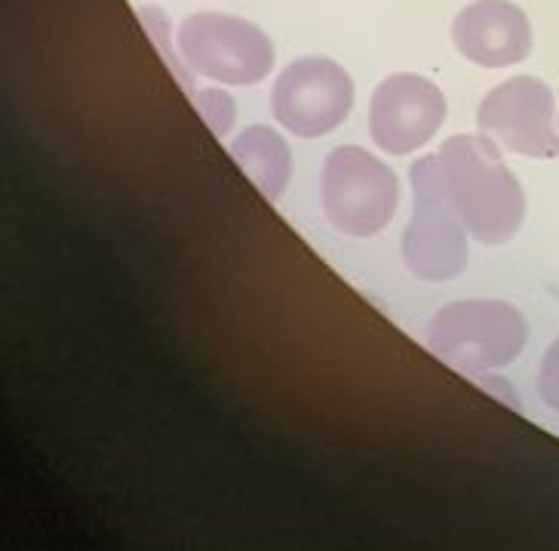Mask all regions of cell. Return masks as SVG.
Returning <instances> with one entry per match:
<instances>
[{
    "label": "cell",
    "instance_id": "cell-11",
    "mask_svg": "<svg viewBox=\"0 0 559 551\" xmlns=\"http://www.w3.org/2000/svg\"><path fill=\"white\" fill-rule=\"evenodd\" d=\"M194 108H198L203 120H206V127L213 130L218 139H225L230 133V127H234V117H237V105L230 99L225 90H215V86H198L194 90Z\"/></svg>",
    "mask_w": 559,
    "mask_h": 551
},
{
    "label": "cell",
    "instance_id": "cell-12",
    "mask_svg": "<svg viewBox=\"0 0 559 551\" xmlns=\"http://www.w3.org/2000/svg\"><path fill=\"white\" fill-rule=\"evenodd\" d=\"M538 395L542 401L559 413V336L544 351L542 370H538Z\"/></svg>",
    "mask_w": 559,
    "mask_h": 551
},
{
    "label": "cell",
    "instance_id": "cell-9",
    "mask_svg": "<svg viewBox=\"0 0 559 551\" xmlns=\"http://www.w3.org/2000/svg\"><path fill=\"white\" fill-rule=\"evenodd\" d=\"M455 50L483 68L520 66L535 47L532 22L510 0H474L452 19Z\"/></svg>",
    "mask_w": 559,
    "mask_h": 551
},
{
    "label": "cell",
    "instance_id": "cell-1",
    "mask_svg": "<svg viewBox=\"0 0 559 551\" xmlns=\"http://www.w3.org/2000/svg\"><path fill=\"white\" fill-rule=\"evenodd\" d=\"M437 157L471 237L483 247L513 241L526 222V195L492 139L486 133L452 136Z\"/></svg>",
    "mask_w": 559,
    "mask_h": 551
},
{
    "label": "cell",
    "instance_id": "cell-8",
    "mask_svg": "<svg viewBox=\"0 0 559 551\" xmlns=\"http://www.w3.org/2000/svg\"><path fill=\"white\" fill-rule=\"evenodd\" d=\"M443 120V90L409 71L384 78L369 102V133L388 154H409L428 145Z\"/></svg>",
    "mask_w": 559,
    "mask_h": 551
},
{
    "label": "cell",
    "instance_id": "cell-6",
    "mask_svg": "<svg viewBox=\"0 0 559 551\" xmlns=\"http://www.w3.org/2000/svg\"><path fill=\"white\" fill-rule=\"evenodd\" d=\"M354 108V81L326 56H301L280 71L271 112L293 136L317 139L345 124Z\"/></svg>",
    "mask_w": 559,
    "mask_h": 551
},
{
    "label": "cell",
    "instance_id": "cell-7",
    "mask_svg": "<svg viewBox=\"0 0 559 551\" xmlns=\"http://www.w3.org/2000/svg\"><path fill=\"white\" fill-rule=\"evenodd\" d=\"M479 133H486L495 145L510 154L550 161L559 157L557 102L554 90L542 78L520 74L498 84L479 102Z\"/></svg>",
    "mask_w": 559,
    "mask_h": 551
},
{
    "label": "cell",
    "instance_id": "cell-3",
    "mask_svg": "<svg viewBox=\"0 0 559 551\" xmlns=\"http://www.w3.org/2000/svg\"><path fill=\"white\" fill-rule=\"evenodd\" d=\"M403 262L428 284L452 281L467 268V225L433 154L412 164V222L403 232Z\"/></svg>",
    "mask_w": 559,
    "mask_h": 551
},
{
    "label": "cell",
    "instance_id": "cell-5",
    "mask_svg": "<svg viewBox=\"0 0 559 551\" xmlns=\"http://www.w3.org/2000/svg\"><path fill=\"white\" fill-rule=\"evenodd\" d=\"M181 62L218 84L252 86L274 71L271 37L247 19L228 13H194L176 34Z\"/></svg>",
    "mask_w": 559,
    "mask_h": 551
},
{
    "label": "cell",
    "instance_id": "cell-4",
    "mask_svg": "<svg viewBox=\"0 0 559 551\" xmlns=\"http://www.w3.org/2000/svg\"><path fill=\"white\" fill-rule=\"evenodd\" d=\"M320 201L335 232L347 237H372L391 225L400 203L394 169L357 145L326 154L320 173Z\"/></svg>",
    "mask_w": 559,
    "mask_h": 551
},
{
    "label": "cell",
    "instance_id": "cell-10",
    "mask_svg": "<svg viewBox=\"0 0 559 551\" xmlns=\"http://www.w3.org/2000/svg\"><path fill=\"white\" fill-rule=\"evenodd\" d=\"M230 157L237 161V167L247 173L249 183L255 185L267 201H280L283 191L289 188L293 151L277 130H271L264 124L247 127L230 142Z\"/></svg>",
    "mask_w": 559,
    "mask_h": 551
},
{
    "label": "cell",
    "instance_id": "cell-2",
    "mask_svg": "<svg viewBox=\"0 0 559 551\" xmlns=\"http://www.w3.org/2000/svg\"><path fill=\"white\" fill-rule=\"evenodd\" d=\"M526 339L523 312L501 300L449 302L428 324L430 351L467 376L510 367Z\"/></svg>",
    "mask_w": 559,
    "mask_h": 551
}]
</instances>
